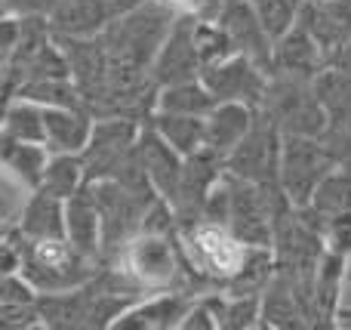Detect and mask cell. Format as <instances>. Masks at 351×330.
I'll return each mask as SVG.
<instances>
[{"label":"cell","mask_w":351,"mask_h":330,"mask_svg":"<svg viewBox=\"0 0 351 330\" xmlns=\"http://www.w3.org/2000/svg\"><path fill=\"white\" fill-rule=\"evenodd\" d=\"M111 266L139 290L145 294H158V290H197L191 281H200L191 269H188L182 247L176 235L160 232H136L133 238L123 241V247L111 257Z\"/></svg>","instance_id":"cell-1"},{"label":"cell","mask_w":351,"mask_h":330,"mask_svg":"<svg viewBox=\"0 0 351 330\" xmlns=\"http://www.w3.org/2000/svg\"><path fill=\"white\" fill-rule=\"evenodd\" d=\"M173 22H176L173 10L154 3V0H142L133 10L111 19L99 31V40H102L108 62L152 71V62L158 56L164 37L170 34Z\"/></svg>","instance_id":"cell-2"},{"label":"cell","mask_w":351,"mask_h":330,"mask_svg":"<svg viewBox=\"0 0 351 330\" xmlns=\"http://www.w3.org/2000/svg\"><path fill=\"white\" fill-rule=\"evenodd\" d=\"M96 269H99L96 259L80 253L68 238H43V241L22 238L19 272H22V278L31 284V290L37 296L80 287L84 281H90L96 275Z\"/></svg>","instance_id":"cell-3"},{"label":"cell","mask_w":351,"mask_h":330,"mask_svg":"<svg viewBox=\"0 0 351 330\" xmlns=\"http://www.w3.org/2000/svg\"><path fill=\"white\" fill-rule=\"evenodd\" d=\"M176 241L182 247L188 269L200 278V281H216L228 287L234 275L241 272L247 247L234 238L225 226L210 220H194L176 228Z\"/></svg>","instance_id":"cell-4"},{"label":"cell","mask_w":351,"mask_h":330,"mask_svg":"<svg viewBox=\"0 0 351 330\" xmlns=\"http://www.w3.org/2000/svg\"><path fill=\"white\" fill-rule=\"evenodd\" d=\"M259 111L278 127L280 136H324L327 130V111L305 78L268 71Z\"/></svg>","instance_id":"cell-5"},{"label":"cell","mask_w":351,"mask_h":330,"mask_svg":"<svg viewBox=\"0 0 351 330\" xmlns=\"http://www.w3.org/2000/svg\"><path fill=\"white\" fill-rule=\"evenodd\" d=\"M333 167L336 161L321 136H284L278 158V189L293 207H305Z\"/></svg>","instance_id":"cell-6"},{"label":"cell","mask_w":351,"mask_h":330,"mask_svg":"<svg viewBox=\"0 0 351 330\" xmlns=\"http://www.w3.org/2000/svg\"><path fill=\"white\" fill-rule=\"evenodd\" d=\"M139 130L142 123L130 121V117H93L90 139L80 152L86 182H96V179L114 176L117 170H123L136 154Z\"/></svg>","instance_id":"cell-7"},{"label":"cell","mask_w":351,"mask_h":330,"mask_svg":"<svg viewBox=\"0 0 351 330\" xmlns=\"http://www.w3.org/2000/svg\"><path fill=\"white\" fill-rule=\"evenodd\" d=\"M280 139L284 136L278 133V127L262 111H256L253 127L247 130V136L225 154V173H231L237 179H250V182L278 185Z\"/></svg>","instance_id":"cell-8"},{"label":"cell","mask_w":351,"mask_h":330,"mask_svg":"<svg viewBox=\"0 0 351 330\" xmlns=\"http://www.w3.org/2000/svg\"><path fill=\"white\" fill-rule=\"evenodd\" d=\"M200 80L206 84V90L213 93L216 102H243L250 108H259L262 96H265L268 71L259 68L253 59L241 53H231L225 59L213 62L200 71Z\"/></svg>","instance_id":"cell-9"},{"label":"cell","mask_w":351,"mask_h":330,"mask_svg":"<svg viewBox=\"0 0 351 330\" xmlns=\"http://www.w3.org/2000/svg\"><path fill=\"white\" fill-rule=\"evenodd\" d=\"M194 16H176L170 34L164 37L158 56L152 62V80L158 86L176 84V80L200 78V56L194 47Z\"/></svg>","instance_id":"cell-10"},{"label":"cell","mask_w":351,"mask_h":330,"mask_svg":"<svg viewBox=\"0 0 351 330\" xmlns=\"http://www.w3.org/2000/svg\"><path fill=\"white\" fill-rule=\"evenodd\" d=\"M197 294L191 290H158V294H145L114 321V330H173L182 327L188 306Z\"/></svg>","instance_id":"cell-11"},{"label":"cell","mask_w":351,"mask_h":330,"mask_svg":"<svg viewBox=\"0 0 351 330\" xmlns=\"http://www.w3.org/2000/svg\"><path fill=\"white\" fill-rule=\"evenodd\" d=\"M299 25L327 53V62L351 37V0H299Z\"/></svg>","instance_id":"cell-12"},{"label":"cell","mask_w":351,"mask_h":330,"mask_svg":"<svg viewBox=\"0 0 351 330\" xmlns=\"http://www.w3.org/2000/svg\"><path fill=\"white\" fill-rule=\"evenodd\" d=\"M219 25L225 28V34H228L231 40V49L241 56H247V59H253L259 68H271V40H268V34L262 31L259 19H256L253 6L247 3V0H234V3H225L222 10L216 12Z\"/></svg>","instance_id":"cell-13"},{"label":"cell","mask_w":351,"mask_h":330,"mask_svg":"<svg viewBox=\"0 0 351 330\" xmlns=\"http://www.w3.org/2000/svg\"><path fill=\"white\" fill-rule=\"evenodd\" d=\"M324 65H327V53L317 47V40L299 22L271 43V68L268 71H274V74L315 80V74Z\"/></svg>","instance_id":"cell-14"},{"label":"cell","mask_w":351,"mask_h":330,"mask_svg":"<svg viewBox=\"0 0 351 330\" xmlns=\"http://www.w3.org/2000/svg\"><path fill=\"white\" fill-rule=\"evenodd\" d=\"M136 161H139L145 179L152 182V189L170 204L176 182H179V173H182V161L185 158H182L179 152H173L148 123H142L139 139H136Z\"/></svg>","instance_id":"cell-15"},{"label":"cell","mask_w":351,"mask_h":330,"mask_svg":"<svg viewBox=\"0 0 351 330\" xmlns=\"http://www.w3.org/2000/svg\"><path fill=\"white\" fill-rule=\"evenodd\" d=\"M65 238L80 253L102 263V213L90 182L65 198Z\"/></svg>","instance_id":"cell-16"},{"label":"cell","mask_w":351,"mask_h":330,"mask_svg":"<svg viewBox=\"0 0 351 330\" xmlns=\"http://www.w3.org/2000/svg\"><path fill=\"white\" fill-rule=\"evenodd\" d=\"M259 108H250L243 102H216L204 115V148L225 161V154L247 136L253 127V117Z\"/></svg>","instance_id":"cell-17"},{"label":"cell","mask_w":351,"mask_h":330,"mask_svg":"<svg viewBox=\"0 0 351 330\" xmlns=\"http://www.w3.org/2000/svg\"><path fill=\"white\" fill-rule=\"evenodd\" d=\"M16 232L28 241L65 238V201L43 189L28 191L16 216Z\"/></svg>","instance_id":"cell-18"},{"label":"cell","mask_w":351,"mask_h":330,"mask_svg":"<svg viewBox=\"0 0 351 330\" xmlns=\"http://www.w3.org/2000/svg\"><path fill=\"white\" fill-rule=\"evenodd\" d=\"M93 130L86 108H43V148L53 154H80Z\"/></svg>","instance_id":"cell-19"},{"label":"cell","mask_w":351,"mask_h":330,"mask_svg":"<svg viewBox=\"0 0 351 330\" xmlns=\"http://www.w3.org/2000/svg\"><path fill=\"white\" fill-rule=\"evenodd\" d=\"M47 22L56 37H96L111 16L102 0H59Z\"/></svg>","instance_id":"cell-20"},{"label":"cell","mask_w":351,"mask_h":330,"mask_svg":"<svg viewBox=\"0 0 351 330\" xmlns=\"http://www.w3.org/2000/svg\"><path fill=\"white\" fill-rule=\"evenodd\" d=\"M305 213L311 216L317 228H324L330 220L339 216H351V173L342 167H333L327 176L321 179V185L315 189L311 201L305 204Z\"/></svg>","instance_id":"cell-21"},{"label":"cell","mask_w":351,"mask_h":330,"mask_svg":"<svg viewBox=\"0 0 351 330\" xmlns=\"http://www.w3.org/2000/svg\"><path fill=\"white\" fill-rule=\"evenodd\" d=\"M145 123L173 152H179L182 158H188V154L204 148V117L173 115V111H152V117H148Z\"/></svg>","instance_id":"cell-22"},{"label":"cell","mask_w":351,"mask_h":330,"mask_svg":"<svg viewBox=\"0 0 351 330\" xmlns=\"http://www.w3.org/2000/svg\"><path fill=\"white\" fill-rule=\"evenodd\" d=\"M213 105H216V99H213V93L206 90V84L200 78L164 84L158 86V96H154V111H173V115L204 117Z\"/></svg>","instance_id":"cell-23"},{"label":"cell","mask_w":351,"mask_h":330,"mask_svg":"<svg viewBox=\"0 0 351 330\" xmlns=\"http://www.w3.org/2000/svg\"><path fill=\"white\" fill-rule=\"evenodd\" d=\"M311 86H315V96L321 99L324 111H327V127L351 121V74L333 65H324L315 74Z\"/></svg>","instance_id":"cell-24"},{"label":"cell","mask_w":351,"mask_h":330,"mask_svg":"<svg viewBox=\"0 0 351 330\" xmlns=\"http://www.w3.org/2000/svg\"><path fill=\"white\" fill-rule=\"evenodd\" d=\"M84 185H86V170H84L80 154H53V152L47 154L40 179H37V189H43L65 201L68 195H74V191L84 189Z\"/></svg>","instance_id":"cell-25"},{"label":"cell","mask_w":351,"mask_h":330,"mask_svg":"<svg viewBox=\"0 0 351 330\" xmlns=\"http://www.w3.org/2000/svg\"><path fill=\"white\" fill-rule=\"evenodd\" d=\"M0 130L10 133L12 139H19V142L43 145V105L31 102V99H25V96H12Z\"/></svg>","instance_id":"cell-26"},{"label":"cell","mask_w":351,"mask_h":330,"mask_svg":"<svg viewBox=\"0 0 351 330\" xmlns=\"http://www.w3.org/2000/svg\"><path fill=\"white\" fill-rule=\"evenodd\" d=\"M247 3L253 6L256 19L271 43L280 34H287L299 19V0H247Z\"/></svg>","instance_id":"cell-27"},{"label":"cell","mask_w":351,"mask_h":330,"mask_svg":"<svg viewBox=\"0 0 351 330\" xmlns=\"http://www.w3.org/2000/svg\"><path fill=\"white\" fill-rule=\"evenodd\" d=\"M28 327H43L37 300L0 303V330H28Z\"/></svg>","instance_id":"cell-28"},{"label":"cell","mask_w":351,"mask_h":330,"mask_svg":"<svg viewBox=\"0 0 351 330\" xmlns=\"http://www.w3.org/2000/svg\"><path fill=\"white\" fill-rule=\"evenodd\" d=\"M154 3L173 10L176 16H216V0H154Z\"/></svg>","instance_id":"cell-29"},{"label":"cell","mask_w":351,"mask_h":330,"mask_svg":"<svg viewBox=\"0 0 351 330\" xmlns=\"http://www.w3.org/2000/svg\"><path fill=\"white\" fill-rule=\"evenodd\" d=\"M56 3L59 0H6L12 16H43V19L56 10Z\"/></svg>","instance_id":"cell-30"},{"label":"cell","mask_w":351,"mask_h":330,"mask_svg":"<svg viewBox=\"0 0 351 330\" xmlns=\"http://www.w3.org/2000/svg\"><path fill=\"white\" fill-rule=\"evenodd\" d=\"M16 40H19V16L3 12V16H0V49H3L6 56H12Z\"/></svg>","instance_id":"cell-31"},{"label":"cell","mask_w":351,"mask_h":330,"mask_svg":"<svg viewBox=\"0 0 351 330\" xmlns=\"http://www.w3.org/2000/svg\"><path fill=\"white\" fill-rule=\"evenodd\" d=\"M327 65H333V68H339V71H346V74H351V37L346 43H342L339 49H336L333 56H330V62Z\"/></svg>","instance_id":"cell-32"},{"label":"cell","mask_w":351,"mask_h":330,"mask_svg":"<svg viewBox=\"0 0 351 330\" xmlns=\"http://www.w3.org/2000/svg\"><path fill=\"white\" fill-rule=\"evenodd\" d=\"M12 96H16V90H12L10 78H6V74H0V123H3V115H6V108H10V99Z\"/></svg>","instance_id":"cell-33"},{"label":"cell","mask_w":351,"mask_h":330,"mask_svg":"<svg viewBox=\"0 0 351 330\" xmlns=\"http://www.w3.org/2000/svg\"><path fill=\"white\" fill-rule=\"evenodd\" d=\"M105 6H108V16L114 19V16H121V12H127V10H133L136 3H142V0H102Z\"/></svg>","instance_id":"cell-34"},{"label":"cell","mask_w":351,"mask_h":330,"mask_svg":"<svg viewBox=\"0 0 351 330\" xmlns=\"http://www.w3.org/2000/svg\"><path fill=\"white\" fill-rule=\"evenodd\" d=\"M6 65H10V56H6V53H3V49H0V74H3V71H6Z\"/></svg>","instance_id":"cell-35"}]
</instances>
